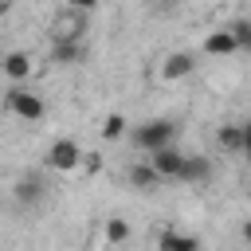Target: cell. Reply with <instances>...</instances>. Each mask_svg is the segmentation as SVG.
<instances>
[{
	"label": "cell",
	"mask_w": 251,
	"mask_h": 251,
	"mask_svg": "<svg viewBox=\"0 0 251 251\" xmlns=\"http://www.w3.org/2000/svg\"><path fill=\"white\" fill-rule=\"evenodd\" d=\"M82 149H78V141H71V137H59V141H51V149H47V169H63V173H71V169H78L82 165Z\"/></svg>",
	"instance_id": "cell-4"
},
{
	"label": "cell",
	"mask_w": 251,
	"mask_h": 251,
	"mask_svg": "<svg viewBox=\"0 0 251 251\" xmlns=\"http://www.w3.org/2000/svg\"><path fill=\"white\" fill-rule=\"evenodd\" d=\"M161 173H157V165L153 161H133L129 165V184L137 188V192H149V188H161Z\"/></svg>",
	"instance_id": "cell-7"
},
{
	"label": "cell",
	"mask_w": 251,
	"mask_h": 251,
	"mask_svg": "<svg viewBox=\"0 0 251 251\" xmlns=\"http://www.w3.org/2000/svg\"><path fill=\"white\" fill-rule=\"evenodd\" d=\"M4 110L16 114V118H24V122H39V118H43V98L31 94V90H24L20 82H12V86L4 90Z\"/></svg>",
	"instance_id": "cell-2"
},
{
	"label": "cell",
	"mask_w": 251,
	"mask_h": 251,
	"mask_svg": "<svg viewBox=\"0 0 251 251\" xmlns=\"http://www.w3.org/2000/svg\"><path fill=\"white\" fill-rule=\"evenodd\" d=\"M4 75H8L12 82H24V78L31 75V55H27V51H8V55H4Z\"/></svg>",
	"instance_id": "cell-12"
},
{
	"label": "cell",
	"mask_w": 251,
	"mask_h": 251,
	"mask_svg": "<svg viewBox=\"0 0 251 251\" xmlns=\"http://www.w3.org/2000/svg\"><path fill=\"white\" fill-rule=\"evenodd\" d=\"M196 71V59H192V51H173L165 63H161V75L169 78V82H176V78H188Z\"/></svg>",
	"instance_id": "cell-9"
},
{
	"label": "cell",
	"mask_w": 251,
	"mask_h": 251,
	"mask_svg": "<svg viewBox=\"0 0 251 251\" xmlns=\"http://www.w3.org/2000/svg\"><path fill=\"white\" fill-rule=\"evenodd\" d=\"M129 239V224L126 220H106V243H122Z\"/></svg>",
	"instance_id": "cell-16"
},
{
	"label": "cell",
	"mask_w": 251,
	"mask_h": 251,
	"mask_svg": "<svg viewBox=\"0 0 251 251\" xmlns=\"http://www.w3.org/2000/svg\"><path fill=\"white\" fill-rule=\"evenodd\" d=\"M157 247H161V251H196V247H200V239H196V235H176V231H165V235L157 239Z\"/></svg>",
	"instance_id": "cell-14"
},
{
	"label": "cell",
	"mask_w": 251,
	"mask_h": 251,
	"mask_svg": "<svg viewBox=\"0 0 251 251\" xmlns=\"http://www.w3.org/2000/svg\"><path fill=\"white\" fill-rule=\"evenodd\" d=\"M82 165H86V173H98V169H102V157H94V153H86V157H82Z\"/></svg>",
	"instance_id": "cell-19"
},
{
	"label": "cell",
	"mask_w": 251,
	"mask_h": 251,
	"mask_svg": "<svg viewBox=\"0 0 251 251\" xmlns=\"http://www.w3.org/2000/svg\"><path fill=\"white\" fill-rule=\"evenodd\" d=\"M216 141H220L224 153H243L247 133H243V126H220V129H216Z\"/></svg>",
	"instance_id": "cell-13"
},
{
	"label": "cell",
	"mask_w": 251,
	"mask_h": 251,
	"mask_svg": "<svg viewBox=\"0 0 251 251\" xmlns=\"http://www.w3.org/2000/svg\"><path fill=\"white\" fill-rule=\"evenodd\" d=\"M82 55H86L82 39H55L51 43V63H59V67H75Z\"/></svg>",
	"instance_id": "cell-8"
},
{
	"label": "cell",
	"mask_w": 251,
	"mask_h": 251,
	"mask_svg": "<svg viewBox=\"0 0 251 251\" xmlns=\"http://www.w3.org/2000/svg\"><path fill=\"white\" fill-rule=\"evenodd\" d=\"M43 188H47V184H43L39 173L24 176V180L16 184V204H24V208H27V204H39V200H43Z\"/></svg>",
	"instance_id": "cell-11"
},
{
	"label": "cell",
	"mask_w": 251,
	"mask_h": 251,
	"mask_svg": "<svg viewBox=\"0 0 251 251\" xmlns=\"http://www.w3.org/2000/svg\"><path fill=\"white\" fill-rule=\"evenodd\" d=\"M141 8L149 16H157V20H165V16H176L184 8V0H141Z\"/></svg>",
	"instance_id": "cell-15"
},
{
	"label": "cell",
	"mask_w": 251,
	"mask_h": 251,
	"mask_svg": "<svg viewBox=\"0 0 251 251\" xmlns=\"http://www.w3.org/2000/svg\"><path fill=\"white\" fill-rule=\"evenodd\" d=\"M212 173H216L212 157H204V153H184V165H180V176H176V180H184V184H208Z\"/></svg>",
	"instance_id": "cell-5"
},
{
	"label": "cell",
	"mask_w": 251,
	"mask_h": 251,
	"mask_svg": "<svg viewBox=\"0 0 251 251\" xmlns=\"http://www.w3.org/2000/svg\"><path fill=\"white\" fill-rule=\"evenodd\" d=\"M243 243H251V220L243 224Z\"/></svg>",
	"instance_id": "cell-22"
},
{
	"label": "cell",
	"mask_w": 251,
	"mask_h": 251,
	"mask_svg": "<svg viewBox=\"0 0 251 251\" xmlns=\"http://www.w3.org/2000/svg\"><path fill=\"white\" fill-rule=\"evenodd\" d=\"M67 4H75V8H82V12H94V8H98V0H67Z\"/></svg>",
	"instance_id": "cell-20"
},
{
	"label": "cell",
	"mask_w": 251,
	"mask_h": 251,
	"mask_svg": "<svg viewBox=\"0 0 251 251\" xmlns=\"http://www.w3.org/2000/svg\"><path fill=\"white\" fill-rule=\"evenodd\" d=\"M243 133H247V141H243V153H247V161H251V122H243Z\"/></svg>",
	"instance_id": "cell-21"
},
{
	"label": "cell",
	"mask_w": 251,
	"mask_h": 251,
	"mask_svg": "<svg viewBox=\"0 0 251 251\" xmlns=\"http://www.w3.org/2000/svg\"><path fill=\"white\" fill-rule=\"evenodd\" d=\"M173 137H176V126H173L169 118H149V122H141V126L133 129V145L145 149V153H153V149H161V145H173Z\"/></svg>",
	"instance_id": "cell-1"
},
{
	"label": "cell",
	"mask_w": 251,
	"mask_h": 251,
	"mask_svg": "<svg viewBox=\"0 0 251 251\" xmlns=\"http://www.w3.org/2000/svg\"><path fill=\"white\" fill-rule=\"evenodd\" d=\"M149 161L157 165V173H161L165 180H176V176H180V165H184V153L173 149V145H161V149L149 153Z\"/></svg>",
	"instance_id": "cell-6"
},
{
	"label": "cell",
	"mask_w": 251,
	"mask_h": 251,
	"mask_svg": "<svg viewBox=\"0 0 251 251\" xmlns=\"http://www.w3.org/2000/svg\"><path fill=\"white\" fill-rule=\"evenodd\" d=\"M122 129H126V118H122V114H110V118H106V126H102V133H106L110 141H114V137H122Z\"/></svg>",
	"instance_id": "cell-18"
},
{
	"label": "cell",
	"mask_w": 251,
	"mask_h": 251,
	"mask_svg": "<svg viewBox=\"0 0 251 251\" xmlns=\"http://www.w3.org/2000/svg\"><path fill=\"white\" fill-rule=\"evenodd\" d=\"M231 31H235V39H239V51H251V20H235Z\"/></svg>",
	"instance_id": "cell-17"
},
{
	"label": "cell",
	"mask_w": 251,
	"mask_h": 251,
	"mask_svg": "<svg viewBox=\"0 0 251 251\" xmlns=\"http://www.w3.org/2000/svg\"><path fill=\"white\" fill-rule=\"evenodd\" d=\"M0 4H4V12H8V8H12V4H16V0H0Z\"/></svg>",
	"instance_id": "cell-23"
},
{
	"label": "cell",
	"mask_w": 251,
	"mask_h": 251,
	"mask_svg": "<svg viewBox=\"0 0 251 251\" xmlns=\"http://www.w3.org/2000/svg\"><path fill=\"white\" fill-rule=\"evenodd\" d=\"M204 51H208V55H235V51H239V39H235L231 24L220 27V31H212V35L204 39Z\"/></svg>",
	"instance_id": "cell-10"
},
{
	"label": "cell",
	"mask_w": 251,
	"mask_h": 251,
	"mask_svg": "<svg viewBox=\"0 0 251 251\" xmlns=\"http://www.w3.org/2000/svg\"><path fill=\"white\" fill-rule=\"evenodd\" d=\"M86 24H90V12H82V8H75V4H67L59 16H55V39H82L86 35Z\"/></svg>",
	"instance_id": "cell-3"
}]
</instances>
